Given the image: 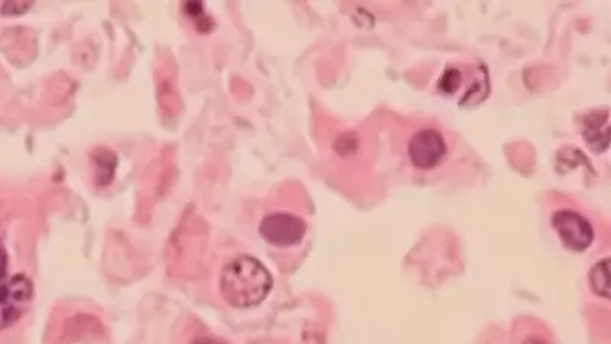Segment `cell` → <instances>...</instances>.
<instances>
[{
    "instance_id": "1",
    "label": "cell",
    "mask_w": 611,
    "mask_h": 344,
    "mask_svg": "<svg viewBox=\"0 0 611 344\" xmlns=\"http://www.w3.org/2000/svg\"><path fill=\"white\" fill-rule=\"evenodd\" d=\"M272 277L265 265L251 256H237L220 274V293L234 308H253L268 297Z\"/></svg>"
},
{
    "instance_id": "2",
    "label": "cell",
    "mask_w": 611,
    "mask_h": 344,
    "mask_svg": "<svg viewBox=\"0 0 611 344\" xmlns=\"http://www.w3.org/2000/svg\"><path fill=\"white\" fill-rule=\"evenodd\" d=\"M450 144L437 127H419L407 141L410 163L418 170H433L447 160Z\"/></svg>"
},
{
    "instance_id": "3",
    "label": "cell",
    "mask_w": 611,
    "mask_h": 344,
    "mask_svg": "<svg viewBox=\"0 0 611 344\" xmlns=\"http://www.w3.org/2000/svg\"><path fill=\"white\" fill-rule=\"evenodd\" d=\"M33 300V283L28 277L14 276L0 285V329L14 325Z\"/></svg>"
},
{
    "instance_id": "4",
    "label": "cell",
    "mask_w": 611,
    "mask_h": 344,
    "mask_svg": "<svg viewBox=\"0 0 611 344\" xmlns=\"http://www.w3.org/2000/svg\"><path fill=\"white\" fill-rule=\"evenodd\" d=\"M263 239L274 247L288 248L300 244L306 234V224L289 213H272L260 225Z\"/></svg>"
},
{
    "instance_id": "5",
    "label": "cell",
    "mask_w": 611,
    "mask_h": 344,
    "mask_svg": "<svg viewBox=\"0 0 611 344\" xmlns=\"http://www.w3.org/2000/svg\"><path fill=\"white\" fill-rule=\"evenodd\" d=\"M552 225L563 244L572 251H584L592 245L593 228L584 216L573 210H558Z\"/></svg>"
},
{
    "instance_id": "6",
    "label": "cell",
    "mask_w": 611,
    "mask_h": 344,
    "mask_svg": "<svg viewBox=\"0 0 611 344\" xmlns=\"http://www.w3.org/2000/svg\"><path fill=\"white\" fill-rule=\"evenodd\" d=\"M584 140L595 152L608 147V114H592L584 124Z\"/></svg>"
},
{
    "instance_id": "7",
    "label": "cell",
    "mask_w": 611,
    "mask_h": 344,
    "mask_svg": "<svg viewBox=\"0 0 611 344\" xmlns=\"http://www.w3.org/2000/svg\"><path fill=\"white\" fill-rule=\"evenodd\" d=\"M608 271H610V260H608V257H605L602 262L596 263L595 267L590 271V285H592L593 291L598 296L605 297V299L610 297V276H608Z\"/></svg>"
},
{
    "instance_id": "8",
    "label": "cell",
    "mask_w": 611,
    "mask_h": 344,
    "mask_svg": "<svg viewBox=\"0 0 611 344\" xmlns=\"http://www.w3.org/2000/svg\"><path fill=\"white\" fill-rule=\"evenodd\" d=\"M31 4H14V2H8L2 7V13L5 14H22L26 10H30Z\"/></svg>"
},
{
    "instance_id": "9",
    "label": "cell",
    "mask_w": 611,
    "mask_h": 344,
    "mask_svg": "<svg viewBox=\"0 0 611 344\" xmlns=\"http://www.w3.org/2000/svg\"><path fill=\"white\" fill-rule=\"evenodd\" d=\"M7 251H5L4 244L0 241V280L4 279L5 273H7Z\"/></svg>"
},
{
    "instance_id": "10",
    "label": "cell",
    "mask_w": 611,
    "mask_h": 344,
    "mask_svg": "<svg viewBox=\"0 0 611 344\" xmlns=\"http://www.w3.org/2000/svg\"><path fill=\"white\" fill-rule=\"evenodd\" d=\"M194 344H219V343H217V341H214V340H198Z\"/></svg>"
}]
</instances>
